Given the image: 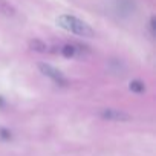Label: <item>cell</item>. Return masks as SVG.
Returning <instances> with one entry per match:
<instances>
[{"instance_id": "9c48e42d", "label": "cell", "mask_w": 156, "mask_h": 156, "mask_svg": "<svg viewBox=\"0 0 156 156\" xmlns=\"http://www.w3.org/2000/svg\"><path fill=\"white\" fill-rule=\"evenodd\" d=\"M148 26H150V34H151V35H154V17H151V19H150Z\"/></svg>"}, {"instance_id": "6da1fadb", "label": "cell", "mask_w": 156, "mask_h": 156, "mask_svg": "<svg viewBox=\"0 0 156 156\" xmlns=\"http://www.w3.org/2000/svg\"><path fill=\"white\" fill-rule=\"evenodd\" d=\"M57 25L75 35H81V37H94L95 31L83 20H80L75 16H69V14H63L57 19Z\"/></svg>"}, {"instance_id": "277c9868", "label": "cell", "mask_w": 156, "mask_h": 156, "mask_svg": "<svg viewBox=\"0 0 156 156\" xmlns=\"http://www.w3.org/2000/svg\"><path fill=\"white\" fill-rule=\"evenodd\" d=\"M116 8H118V12H121L124 16H129L130 12H133L135 5H133L132 0H118Z\"/></svg>"}, {"instance_id": "30bf717a", "label": "cell", "mask_w": 156, "mask_h": 156, "mask_svg": "<svg viewBox=\"0 0 156 156\" xmlns=\"http://www.w3.org/2000/svg\"><path fill=\"white\" fill-rule=\"evenodd\" d=\"M2 107H5V100L0 97V109H2Z\"/></svg>"}, {"instance_id": "7a4b0ae2", "label": "cell", "mask_w": 156, "mask_h": 156, "mask_svg": "<svg viewBox=\"0 0 156 156\" xmlns=\"http://www.w3.org/2000/svg\"><path fill=\"white\" fill-rule=\"evenodd\" d=\"M38 69L41 70V73H43V75L49 76L55 84H58V86H66V84H67L66 76H64L58 69H55L54 66L46 64V63H40V64H38Z\"/></svg>"}, {"instance_id": "3957f363", "label": "cell", "mask_w": 156, "mask_h": 156, "mask_svg": "<svg viewBox=\"0 0 156 156\" xmlns=\"http://www.w3.org/2000/svg\"><path fill=\"white\" fill-rule=\"evenodd\" d=\"M100 115H101V118H103V119L115 121V122H127V121H130V119H132L129 113L121 112V110H116V109H103Z\"/></svg>"}, {"instance_id": "8992f818", "label": "cell", "mask_w": 156, "mask_h": 156, "mask_svg": "<svg viewBox=\"0 0 156 156\" xmlns=\"http://www.w3.org/2000/svg\"><path fill=\"white\" fill-rule=\"evenodd\" d=\"M61 55H63L64 58H73V57L76 55V48H75V44H64V46L61 48Z\"/></svg>"}, {"instance_id": "52a82bcc", "label": "cell", "mask_w": 156, "mask_h": 156, "mask_svg": "<svg viewBox=\"0 0 156 156\" xmlns=\"http://www.w3.org/2000/svg\"><path fill=\"white\" fill-rule=\"evenodd\" d=\"M129 89H130L132 92H135V94H142V92L145 90V86H144L142 81H139V80H133V81L130 83Z\"/></svg>"}, {"instance_id": "5b68a950", "label": "cell", "mask_w": 156, "mask_h": 156, "mask_svg": "<svg viewBox=\"0 0 156 156\" xmlns=\"http://www.w3.org/2000/svg\"><path fill=\"white\" fill-rule=\"evenodd\" d=\"M29 48H31L32 51H35V52H41V54L48 51V44H46L44 41L38 40V38L31 40V41H29Z\"/></svg>"}, {"instance_id": "ba28073f", "label": "cell", "mask_w": 156, "mask_h": 156, "mask_svg": "<svg viewBox=\"0 0 156 156\" xmlns=\"http://www.w3.org/2000/svg\"><path fill=\"white\" fill-rule=\"evenodd\" d=\"M11 138H12L11 130H8L5 127H0V139H2V141H9Z\"/></svg>"}]
</instances>
